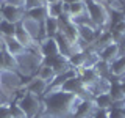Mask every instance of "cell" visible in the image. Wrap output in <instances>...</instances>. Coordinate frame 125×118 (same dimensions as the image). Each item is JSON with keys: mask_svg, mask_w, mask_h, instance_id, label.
<instances>
[{"mask_svg": "<svg viewBox=\"0 0 125 118\" xmlns=\"http://www.w3.org/2000/svg\"><path fill=\"white\" fill-rule=\"evenodd\" d=\"M49 17L47 14V6H36V8H30L25 10V19L23 21H31L36 24H44V21Z\"/></svg>", "mask_w": 125, "mask_h": 118, "instance_id": "11", "label": "cell"}, {"mask_svg": "<svg viewBox=\"0 0 125 118\" xmlns=\"http://www.w3.org/2000/svg\"><path fill=\"white\" fill-rule=\"evenodd\" d=\"M92 102L95 110H109L113 107V99L109 96V93H100V94H94L92 96Z\"/></svg>", "mask_w": 125, "mask_h": 118, "instance_id": "16", "label": "cell"}, {"mask_svg": "<svg viewBox=\"0 0 125 118\" xmlns=\"http://www.w3.org/2000/svg\"><path fill=\"white\" fill-rule=\"evenodd\" d=\"M66 3H78V2H84V0H62Z\"/></svg>", "mask_w": 125, "mask_h": 118, "instance_id": "30", "label": "cell"}, {"mask_svg": "<svg viewBox=\"0 0 125 118\" xmlns=\"http://www.w3.org/2000/svg\"><path fill=\"white\" fill-rule=\"evenodd\" d=\"M25 91L34 94V96H38V98H41V96H44V94L49 91V84H47L45 80H42V79H39V77H34V79H31L28 84H27Z\"/></svg>", "mask_w": 125, "mask_h": 118, "instance_id": "9", "label": "cell"}, {"mask_svg": "<svg viewBox=\"0 0 125 118\" xmlns=\"http://www.w3.org/2000/svg\"><path fill=\"white\" fill-rule=\"evenodd\" d=\"M124 21H125V16H124Z\"/></svg>", "mask_w": 125, "mask_h": 118, "instance_id": "34", "label": "cell"}, {"mask_svg": "<svg viewBox=\"0 0 125 118\" xmlns=\"http://www.w3.org/2000/svg\"><path fill=\"white\" fill-rule=\"evenodd\" d=\"M16 25L17 24L8 22L5 19H0V36L2 38H13L16 33Z\"/></svg>", "mask_w": 125, "mask_h": 118, "instance_id": "22", "label": "cell"}, {"mask_svg": "<svg viewBox=\"0 0 125 118\" xmlns=\"http://www.w3.org/2000/svg\"><path fill=\"white\" fill-rule=\"evenodd\" d=\"M33 118H44L42 115H36V117H33Z\"/></svg>", "mask_w": 125, "mask_h": 118, "instance_id": "33", "label": "cell"}, {"mask_svg": "<svg viewBox=\"0 0 125 118\" xmlns=\"http://www.w3.org/2000/svg\"><path fill=\"white\" fill-rule=\"evenodd\" d=\"M58 90L66 91V93H69V94H73V96H78V98H83V99H88V93H91L84 87L83 82H81V79L78 77V74H75V76H72V77H69V79H66Z\"/></svg>", "mask_w": 125, "mask_h": 118, "instance_id": "4", "label": "cell"}, {"mask_svg": "<svg viewBox=\"0 0 125 118\" xmlns=\"http://www.w3.org/2000/svg\"><path fill=\"white\" fill-rule=\"evenodd\" d=\"M2 39H3V49H5L10 55L16 57V58H19L21 55H25L27 52H28V50H27L14 36L13 38H2Z\"/></svg>", "mask_w": 125, "mask_h": 118, "instance_id": "8", "label": "cell"}, {"mask_svg": "<svg viewBox=\"0 0 125 118\" xmlns=\"http://www.w3.org/2000/svg\"><path fill=\"white\" fill-rule=\"evenodd\" d=\"M8 107H10V112L11 115H13V118H28L25 115V112L19 107L17 102H13V104H8Z\"/></svg>", "mask_w": 125, "mask_h": 118, "instance_id": "25", "label": "cell"}, {"mask_svg": "<svg viewBox=\"0 0 125 118\" xmlns=\"http://www.w3.org/2000/svg\"><path fill=\"white\" fill-rule=\"evenodd\" d=\"M42 29H44V38H55L60 33V21L55 17H47L42 24Z\"/></svg>", "mask_w": 125, "mask_h": 118, "instance_id": "17", "label": "cell"}, {"mask_svg": "<svg viewBox=\"0 0 125 118\" xmlns=\"http://www.w3.org/2000/svg\"><path fill=\"white\" fill-rule=\"evenodd\" d=\"M91 118H108V110H95Z\"/></svg>", "mask_w": 125, "mask_h": 118, "instance_id": "28", "label": "cell"}, {"mask_svg": "<svg viewBox=\"0 0 125 118\" xmlns=\"http://www.w3.org/2000/svg\"><path fill=\"white\" fill-rule=\"evenodd\" d=\"M77 74H78V77L81 79V82L84 84V87H86V88H88L91 93H92L94 87L97 85V82L102 79L100 73H99L95 68H81V69L77 71Z\"/></svg>", "mask_w": 125, "mask_h": 118, "instance_id": "7", "label": "cell"}, {"mask_svg": "<svg viewBox=\"0 0 125 118\" xmlns=\"http://www.w3.org/2000/svg\"><path fill=\"white\" fill-rule=\"evenodd\" d=\"M99 54H100V60L109 65V63H113L117 57H120V46H119V43L114 41L109 46H106L105 49H102Z\"/></svg>", "mask_w": 125, "mask_h": 118, "instance_id": "13", "label": "cell"}, {"mask_svg": "<svg viewBox=\"0 0 125 118\" xmlns=\"http://www.w3.org/2000/svg\"><path fill=\"white\" fill-rule=\"evenodd\" d=\"M58 2H62V0H45V5H50V3H58Z\"/></svg>", "mask_w": 125, "mask_h": 118, "instance_id": "31", "label": "cell"}, {"mask_svg": "<svg viewBox=\"0 0 125 118\" xmlns=\"http://www.w3.org/2000/svg\"><path fill=\"white\" fill-rule=\"evenodd\" d=\"M109 76L119 79L125 77V55H120L113 63H109Z\"/></svg>", "mask_w": 125, "mask_h": 118, "instance_id": "18", "label": "cell"}, {"mask_svg": "<svg viewBox=\"0 0 125 118\" xmlns=\"http://www.w3.org/2000/svg\"><path fill=\"white\" fill-rule=\"evenodd\" d=\"M45 6H47V14H49V17L60 19L62 16V2L50 3V5H45Z\"/></svg>", "mask_w": 125, "mask_h": 118, "instance_id": "24", "label": "cell"}, {"mask_svg": "<svg viewBox=\"0 0 125 118\" xmlns=\"http://www.w3.org/2000/svg\"><path fill=\"white\" fill-rule=\"evenodd\" d=\"M14 38L17 39L21 44L25 47L27 50H36L39 49V46L36 44V41H34V38H33V35L30 33V30L25 27V24L22 22H19L17 25H16V33H14Z\"/></svg>", "mask_w": 125, "mask_h": 118, "instance_id": "6", "label": "cell"}, {"mask_svg": "<svg viewBox=\"0 0 125 118\" xmlns=\"http://www.w3.org/2000/svg\"><path fill=\"white\" fill-rule=\"evenodd\" d=\"M45 0H25L23 3V8L25 10H30V8H36V6H44Z\"/></svg>", "mask_w": 125, "mask_h": 118, "instance_id": "26", "label": "cell"}, {"mask_svg": "<svg viewBox=\"0 0 125 118\" xmlns=\"http://www.w3.org/2000/svg\"><path fill=\"white\" fill-rule=\"evenodd\" d=\"M0 71H6V65H5V49H0Z\"/></svg>", "mask_w": 125, "mask_h": 118, "instance_id": "29", "label": "cell"}, {"mask_svg": "<svg viewBox=\"0 0 125 118\" xmlns=\"http://www.w3.org/2000/svg\"><path fill=\"white\" fill-rule=\"evenodd\" d=\"M122 79H125V77H122Z\"/></svg>", "mask_w": 125, "mask_h": 118, "instance_id": "35", "label": "cell"}, {"mask_svg": "<svg viewBox=\"0 0 125 118\" xmlns=\"http://www.w3.org/2000/svg\"><path fill=\"white\" fill-rule=\"evenodd\" d=\"M0 118H13L8 104H0Z\"/></svg>", "mask_w": 125, "mask_h": 118, "instance_id": "27", "label": "cell"}, {"mask_svg": "<svg viewBox=\"0 0 125 118\" xmlns=\"http://www.w3.org/2000/svg\"><path fill=\"white\" fill-rule=\"evenodd\" d=\"M0 14H2V19H5L8 22L19 24L25 19V8L21 5H14V3L5 2L0 6Z\"/></svg>", "mask_w": 125, "mask_h": 118, "instance_id": "5", "label": "cell"}, {"mask_svg": "<svg viewBox=\"0 0 125 118\" xmlns=\"http://www.w3.org/2000/svg\"><path fill=\"white\" fill-rule=\"evenodd\" d=\"M120 85H122V91L125 94V79H120Z\"/></svg>", "mask_w": 125, "mask_h": 118, "instance_id": "32", "label": "cell"}, {"mask_svg": "<svg viewBox=\"0 0 125 118\" xmlns=\"http://www.w3.org/2000/svg\"><path fill=\"white\" fill-rule=\"evenodd\" d=\"M94 110H95V107H94L92 98H89V99H83L80 104H78L77 110L73 112L72 118H88V117H92Z\"/></svg>", "mask_w": 125, "mask_h": 118, "instance_id": "14", "label": "cell"}, {"mask_svg": "<svg viewBox=\"0 0 125 118\" xmlns=\"http://www.w3.org/2000/svg\"><path fill=\"white\" fill-rule=\"evenodd\" d=\"M99 29L92 25H78V36H80V43H95L97 36H99Z\"/></svg>", "mask_w": 125, "mask_h": 118, "instance_id": "12", "label": "cell"}, {"mask_svg": "<svg viewBox=\"0 0 125 118\" xmlns=\"http://www.w3.org/2000/svg\"><path fill=\"white\" fill-rule=\"evenodd\" d=\"M17 104L25 112V115L28 118H33L36 115H42V99L34 96V94H31V93L25 91V94L17 101Z\"/></svg>", "mask_w": 125, "mask_h": 118, "instance_id": "3", "label": "cell"}, {"mask_svg": "<svg viewBox=\"0 0 125 118\" xmlns=\"http://www.w3.org/2000/svg\"><path fill=\"white\" fill-rule=\"evenodd\" d=\"M83 98L73 96L61 90H52L42 96V117L52 118H72Z\"/></svg>", "mask_w": 125, "mask_h": 118, "instance_id": "1", "label": "cell"}, {"mask_svg": "<svg viewBox=\"0 0 125 118\" xmlns=\"http://www.w3.org/2000/svg\"><path fill=\"white\" fill-rule=\"evenodd\" d=\"M67 61H69V66L72 69H75V71L84 68V63H86V50H77V52H73L67 58Z\"/></svg>", "mask_w": 125, "mask_h": 118, "instance_id": "19", "label": "cell"}, {"mask_svg": "<svg viewBox=\"0 0 125 118\" xmlns=\"http://www.w3.org/2000/svg\"><path fill=\"white\" fill-rule=\"evenodd\" d=\"M111 85H109V96H111L113 102H120L125 99V94L122 91V85H120V79L119 77H109Z\"/></svg>", "mask_w": 125, "mask_h": 118, "instance_id": "15", "label": "cell"}, {"mask_svg": "<svg viewBox=\"0 0 125 118\" xmlns=\"http://www.w3.org/2000/svg\"><path fill=\"white\" fill-rule=\"evenodd\" d=\"M69 17L72 19V21H77V19L80 17H84V16H88L86 13V5L84 2H78V3H69Z\"/></svg>", "mask_w": 125, "mask_h": 118, "instance_id": "20", "label": "cell"}, {"mask_svg": "<svg viewBox=\"0 0 125 118\" xmlns=\"http://www.w3.org/2000/svg\"><path fill=\"white\" fill-rule=\"evenodd\" d=\"M39 52L42 57H55L60 55V47L55 38H44L39 44Z\"/></svg>", "mask_w": 125, "mask_h": 118, "instance_id": "10", "label": "cell"}, {"mask_svg": "<svg viewBox=\"0 0 125 118\" xmlns=\"http://www.w3.org/2000/svg\"><path fill=\"white\" fill-rule=\"evenodd\" d=\"M99 61H100L99 50H95V49L86 50V63H84V68H95V65Z\"/></svg>", "mask_w": 125, "mask_h": 118, "instance_id": "23", "label": "cell"}, {"mask_svg": "<svg viewBox=\"0 0 125 118\" xmlns=\"http://www.w3.org/2000/svg\"><path fill=\"white\" fill-rule=\"evenodd\" d=\"M86 13L91 22L97 27L100 31L109 29V11L100 0H84Z\"/></svg>", "mask_w": 125, "mask_h": 118, "instance_id": "2", "label": "cell"}, {"mask_svg": "<svg viewBox=\"0 0 125 118\" xmlns=\"http://www.w3.org/2000/svg\"><path fill=\"white\" fill-rule=\"evenodd\" d=\"M38 68H39V69L36 71V77L42 79V80H45L49 85L52 84L55 79H56V73H55L53 68H50V66H47V65H39Z\"/></svg>", "mask_w": 125, "mask_h": 118, "instance_id": "21", "label": "cell"}]
</instances>
